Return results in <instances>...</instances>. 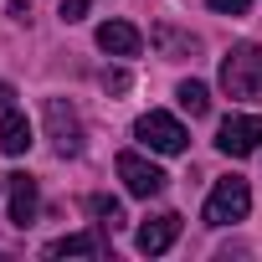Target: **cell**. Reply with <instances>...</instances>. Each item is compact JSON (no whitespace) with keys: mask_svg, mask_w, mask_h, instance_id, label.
Instances as JSON below:
<instances>
[{"mask_svg":"<svg viewBox=\"0 0 262 262\" xmlns=\"http://www.w3.org/2000/svg\"><path fill=\"white\" fill-rule=\"evenodd\" d=\"M98 47L108 57H139L144 36H139V26H128V21H103L98 26Z\"/></svg>","mask_w":262,"mask_h":262,"instance_id":"9","label":"cell"},{"mask_svg":"<svg viewBox=\"0 0 262 262\" xmlns=\"http://www.w3.org/2000/svg\"><path fill=\"white\" fill-rule=\"evenodd\" d=\"M0 149L6 155H26L31 149V118L21 108H6L0 113Z\"/></svg>","mask_w":262,"mask_h":262,"instance_id":"10","label":"cell"},{"mask_svg":"<svg viewBox=\"0 0 262 262\" xmlns=\"http://www.w3.org/2000/svg\"><path fill=\"white\" fill-rule=\"evenodd\" d=\"M175 236H180V216H175V211H160V216H149V221L139 226L134 247H139L144 257H160V252L175 247Z\"/></svg>","mask_w":262,"mask_h":262,"instance_id":"7","label":"cell"},{"mask_svg":"<svg viewBox=\"0 0 262 262\" xmlns=\"http://www.w3.org/2000/svg\"><path fill=\"white\" fill-rule=\"evenodd\" d=\"M47 134H52V149L67 160V155H82V118L62 103V98H47Z\"/></svg>","mask_w":262,"mask_h":262,"instance_id":"6","label":"cell"},{"mask_svg":"<svg viewBox=\"0 0 262 262\" xmlns=\"http://www.w3.org/2000/svg\"><path fill=\"white\" fill-rule=\"evenodd\" d=\"M175 98H180V108H185L190 118H206V113H211V88H206V82H195V77H190V82H180V93H175Z\"/></svg>","mask_w":262,"mask_h":262,"instance_id":"12","label":"cell"},{"mask_svg":"<svg viewBox=\"0 0 262 262\" xmlns=\"http://www.w3.org/2000/svg\"><path fill=\"white\" fill-rule=\"evenodd\" d=\"M257 144H262V118H257V113H231V118L216 128V149L231 155V160L257 155Z\"/></svg>","mask_w":262,"mask_h":262,"instance_id":"5","label":"cell"},{"mask_svg":"<svg viewBox=\"0 0 262 262\" xmlns=\"http://www.w3.org/2000/svg\"><path fill=\"white\" fill-rule=\"evenodd\" d=\"M226 98H262V47H231L221 62Z\"/></svg>","mask_w":262,"mask_h":262,"instance_id":"1","label":"cell"},{"mask_svg":"<svg viewBox=\"0 0 262 262\" xmlns=\"http://www.w3.org/2000/svg\"><path fill=\"white\" fill-rule=\"evenodd\" d=\"M206 6H211V11H226V16H247L252 0H206Z\"/></svg>","mask_w":262,"mask_h":262,"instance_id":"14","label":"cell"},{"mask_svg":"<svg viewBox=\"0 0 262 262\" xmlns=\"http://www.w3.org/2000/svg\"><path fill=\"white\" fill-rule=\"evenodd\" d=\"M88 216H98L103 226H123V206L113 195H88Z\"/></svg>","mask_w":262,"mask_h":262,"instance_id":"13","label":"cell"},{"mask_svg":"<svg viewBox=\"0 0 262 262\" xmlns=\"http://www.w3.org/2000/svg\"><path fill=\"white\" fill-rule=\"evenodd\" d=\"M6 190H11V221H16V226H31V221H36V206H41L36 180H31L26 170H16V175H6Z\"/></svg>","mask_w":262,"mask_h":262,"instance_id":"8","label":"cell"},{"mask_svg":"<svg viewBox=\"0 0 262 262\" xmlns=\"http://www.w3.org/2000/svg\"><path fill=\"white\" fill-rule=\"evenodd\" d=\"M11 16H16V21H26V16H31V0H11Z\"/></svg>","mask_w":262,"mask_h":262,"instance_id":"17","label":"cell"},{"mask_svg":"<svg viewBox=\"0 0 262 262\" xmlns=\"http://www.w3.org/2000/svg\"><path fill=\"white\" fill-rule=\"evenodd\" d=\"M82 11H88V0H62V21H82Z\"/></svg>","mask_w":262,"mask_h":262,"instance_id":"16","label":"cell"},{"mask_svg":"<svg viewBox=\"0 0 262 262\" xmlns=\"http://www.w3.org/2000/svg\"><path fill=\"white\" fill-rule=\"evenodd\" d=\"M118 180L128 185V195H139V201H155V195L170 185V175H165L160 165H149L144 155H134V149L118 155Z\"/></svg>","mask_w":262,"mask_h":262,"instance_id":"4","label":"cell"},{"mask_svg":"<svg viewBox=\"0 0 262 262\" xmlns=\"http://www.w3.org/2000/svg\"><path fill=\"white\" fill-rule=\"evenodd\" d=\"M11 98H16V93H11V82H0V113L11 108Z\"/></svg>","mask_w":262,"mask_h":262,"instance_id":"18","label":"cell"},{"mask_svg":"<svg viewBox=\"0 0 262 262\" xmlns=\"http://www.w3.org/2000/svg\"><path fill=\"white\" fill-rule=\"evenodd\" d=\"M98 252H103V236L98 231H77V236L47 242V257H98Z\"/></svg>","mask_w":262,"mask_h":262,"instance_id":"11","label":"cell"},{"mask_svg":"<svg viewBox=\"0 0 262 262\" xmlns=\"http://www.w3.org/2000/svg\"><path fill=\"white\" fill-rule=\"evenodd\" d=\"M247 211H252V185H247L242 175H226V180H216V190H211V201H206V226L247 221Z\"/></svg>","mask_w":262,"mask_h":262,"instance_id":"3","label":"cell"},{"mask_svg":"<svg viewBox=\"0 0 262 262\" xmlns=\"http://www.w3.org/2000/svg\"><path fill=\"white\" fill-rule=\"evenodd\" d=\"M103 88L108 93H128V72H103Z\"/></svg>","mask_w":262,"mask_h":262,"instance_id":"15","label":"cell"},{"mask_svg":"<svg viewBox=\"0 0 262 262\" xmlns=\"http://www.w3.org/2000/svg\"><path fill=\"white\" fill-rule=\"evenodd\" d=\"M134 139H139L144 149H155V155H185V144H190L185 123L170 118V113H160V108H149V113L134 123Z\"/></svg>","mask_w":262,"mask_h":262,"instance_id":"2","label":"cell"}]
</instances>
